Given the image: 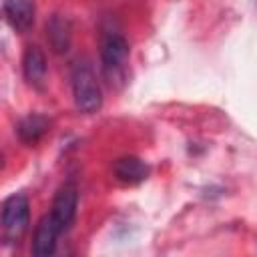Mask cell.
<instances>
[{"instance_id":"1","label":"cell","mask_w":257,"mask_h":257,"mask_svg":"<svg viewBox=\"0 0 257 257\" xmlns=\"http://www.w3.org/2000/svg\"><path fill=\"white\" fill-rule=\"evenodd\" d=\"M128 58L131 48L122 34L108 32L100 42V60H102V74L106 82L114 88H120L128 76Z\"/></svg>"},{"instance_id":"2","label":"cell","mask_w":257,"mask_h":257,"mask_svg":"<svg viewBox=\"0 0 257 257\" xmlns=\"http://www.w3.org/2000/svg\"><path fill=\"white\" fill-rule=\"evenodd\" d=\"M72 94L74 104L82 114H94L102 106V92L94 70L88 62H76L72 70Z\"/></svg>"},{"instance_id":"3","label":"cell","mask_w":257,"mask_h":257,"mask_svg":"<svg viewBox=\"0 0 257 257\" xmlns=\"http://www.w3.org/2000/svg\"><path fill=\"white\" fill-rule=\"evenodd\" d=\"M30 205L26 195L14 193L2 203V237L6 243H18L28 231Z\"/></svg>"},{"instance_id":"4","label":"cell","mask_w":257,"mask_h":257,"mask_svg":"<svg viewBox=\"0 0 257 257\" xmlns=\"http://www.w3.org/2000/svg\"><path fill=\"white\" fill-rule=\"evenodd\" d=\"M76 207H78V189L72 183H64L56 191L52 207H50V215L58 223L62 233L72 225V221L76 217Z\"/></svg>"},{"instance_id":"5","label":"cell","mask_w":257,"mask_h":257,"mask_svg":"<svg viewBox=\"0 0 257 257\" xmlns=\"http://www.w3.org/2000/svg\"><path fill=\"white\" fill-rule=\"evenodd\" d=\"M2 14L16 32H28L34 26L36 6L34 0H2Z\"/></svg>"},{"instance_id":"6","label":"cell","mask_w":257,"mask_h":257,"mask_svg":"<svg viewBox=\"0 0 257 257\" xmlns=\"http://www.w3.org/2000/svg\"><path fill=\"white\" fill-rule=\"evenodd\" d=\"M46 58L36 44H28L22 54V72L32 88H44L46 84Z\"/></svg>"},{"instance_id":"7","label":"cell","mask_w":257,"mask_h":257,"mask_svg":"<svg viewBox=\"0 0 257 257\" xmlns=\"http://www.w3.org/2000/svg\"><path fill=\"white\" fill-rule=\"evenodd\" d=\"M62 233V229L58 227V223L52 219L50 213H46L36 229H34V239H32V253L38 255V257H44V255H52L54 249H56V239L58 235Z\"/></svg>"},{"instance_id":"8","label":"cell","mask_w":257,"mask_h":257,"mask_svg":"<svg viewBox=\"0 0 257 257\" xmlns=\"http://www.w3.org/2000/svg\"><path fill=\"white\" fill-rule=\"evenodd\" d=\"M149 165L139 157H122L114 163L112 173L114 179L122 185H139L149 177Z\"/></svg>"},{"instance_id":"9","label":"cell","mask_w":257,"mask_h":257,"mask_svg":"<svg viewBox=\"0 0 257 257\" xmlns=\"http://www.w3.org/2000/svg\"><path fill=\"white\" fill-rule=\"evenodd\" d=\"M48 126H50L48 116H44V114H26L18 122L16 133H18V139L24 145H36L48 133Z\"/></svg>"},{"instance_id":"10","label":"cell","mask_w":257,"mask_h":257,"mask_svg":"<svg viewBox=\"0 0 257 257\" xmlns=\"http://www.w3.org/2000/svg\"><path fill=\"white\" fill-rule=\"evenodd\" d=\"M46 30H48V40H50V44H52V48L56 52L68 50V44H70V26H68V22L64 18L54 16L50 20V24L46 26Z\"/></svg>"}]
</instances>
